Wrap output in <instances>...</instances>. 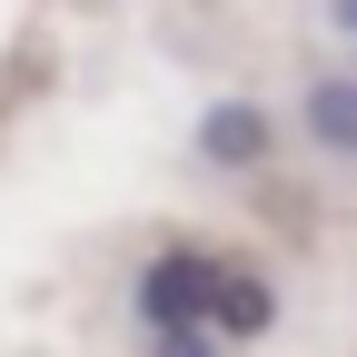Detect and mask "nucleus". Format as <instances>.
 I'll use <instances>...</instances> for the list:
<instances>
[{
    "label": "nucleus",
    "mask_w": 357,
    "mask_h": 357,
    "mask_svg": "<svg viewBox=\"0 0 357 357\" xmlns=\"http://www.w3.org/2000/svg\"><path fill=\"white\" fill-rule=\"evenodd\" d=\"M218 278H229V258H208V248H169V258H149L139 268V328L149 337H208V298H218Z\"/></svg>",
    "instance_id": "nucleus-1"
},
{
    "label": "nucleus",
    "mask_w": 357,
    "mask_h": 357,
    "mask_svg": "<svg viewBox=\"0 0 357 357\" xmlns=\"http://www.w3.org/2000/svg\"><path fill=\"white\" fill-rule=\"evenodd\" d=\"M268 328H278V288L258 268H229L218 298H208V337H268Z\"/></svg>",
    "instance_id": "nucleus-2"
},
{
    "label": "nucleus",
    "mask_w": 357,
    "mask_h": 357,
    "mask_svg": "<svg viewBox=\"0 0 357 357\" xmlns=\"http://www.w3.org/2000/svg\"><path fill=\"white\" fill-rule=\"evenodd\" d=\"M199 149H208L218 169H248V159H268V119H258L248 100H218L208 129H199Z\"/></svg>",
    "instance_id": "nucleus-3"
},
{
    "label": "nucleus",
    "mask_w": 357,
    "mask_h": 357,
    "mask_svg": "<svg viewBox=\"0 0 357 357\" xmlns=\"http://www.w3.org/2000/svg\"><path fill=\"white\" fill-rule=\"evenodd\" d=\"M307 119H318L328 149H357V89H347V79H328L318 100H307Z\"/></svg>",
    "instance_id": "nucleus-4"
},
{
    "label": "nucleus",
    "mask_w": 357,
    "mask_h": 357,
    "mask_svg": "<svg viewBox=\"0 0 357 357\" xmlns=\"http://www.w3.org/2000/svg\"><path fill=\"white\" fill-rule=\"evenodd\" d=\"M149 357H218V337H199V328L189 337H149Z\"/></svg>",
    "instance_id": "nucleus-5"
},
{
    "label": "nucleus",
    "mask_w": 357,
    "mask_h": 357,
    "mask_svg": "<svg viewBox=\"0 0 357 357\" xmlns=\"http://www.w3.org/2000/svg\"><path fill=\"white\" fill-rule=\"evenodd\" d=\"M337 20H347V30H357V0H337Z\"/></svg>",
    "instance_id": "nucleus-6"
}]
</instances>
